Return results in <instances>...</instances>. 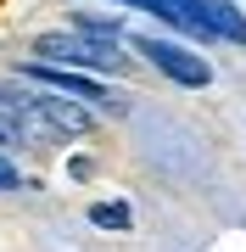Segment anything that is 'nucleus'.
Instances as JSON below:
<instances>
[{"label": "nucleus", "instance_id": "nucleus-1", "mask_svg": "<svg viewBox=\"0 0 246 252\" xmlns=\"http://www.w3.org/2000/svg\"><path fill=\"white\" fill-rule=\"evenodd\" d=\"M34 62H56V67H95V73H118L123 51L112 45V34H45L34 39Z\"/></svg>", "mask_w": 246, "mask_h": 252}, {"label": "nucleus", "instance_id": "nucleus-2", "mask_svg": "<svg viewBox=\"0 0 246 252\" xmlns=\"http://www.w3.org/2000/svg\"><path fill=\"white\" fill-rule=\"evenodd\" d=\"M23 79H34V84H45V90H62V95H73L84 101V107H107V112H118L123 101L107 90L101 79H90V73H79V67H56V62H28L23 67Z\"/></svg>", "mask_w": 246, "mask_h": 252}, {"label": "nucleus", "instance_id": "nucleus-3", "mask_svg": "<svg viewBox=\"0 0 246 252\" xmlns=\"http://www.w3.org/2000/svg\"><path fill=\"white\" fill-rule=\"evenodd\" d=\"M140 56L157 67V73H168L173 84H185V90H207L213 84V67H207V56H196V51H185V45H173V39H135Z\"/></svg>", "mask_w": 246, "mask_h": 252}, {"label": "nucleus", "instance_id": "nucleus-4", "mask_svg": "<svg viewBox=\"0 0 246 252\" xmlns=\"http://www.w3.org/2000/svg\"><path fill=\"white\" fill-rule=\"evenodd\" d=\"M90 224H101V230H129L135 213H129V202H95V207H90Z\"/></svg>", "mask_w": 246, "mask_h": 252}, {"label": "nucleus", "instance_id": "nucleus-5", "mask_svg": "<svg viewBox=\"0 0 246 252\" xmlns=\"http://www.w3.org/2000/svg\"><path fill=\"white\" fill-rule=\"evenodd\" d=\"M23 185V174H17V162L6 157V146H0V190H17Z\"/></svg>", "mask_w": 246, "mask_h": 252}, {"label": "nucleus", "instance_id": "nucleus-6", "mask_svg": "<svg viewBox=\"0 0 246 252\" xmlns=\"http://www.w3.org/2000/svg\"><path fill=\"white\" fill-rule=\"evenodd\" d=\"M0 146H17V135H11V129H6V124H0Z\"/></svg>", "mask_w": 246, "mask_h": 252}]
</instances>
